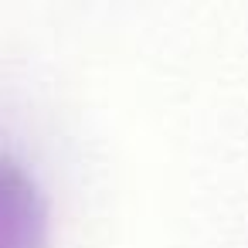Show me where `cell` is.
<instances>
[{
  "label": "cell",
  "mask_w": 248,
  "mask_h": 248,
  "mask_svg": "<svg viewBox=\"0 0 248 248\" xmlns=\"http://www.w3.org/2000/svg\"><path fill=\"white\" fill-rule=\"evenodd\" d=\"M0 248H48V204L21 163L0 156Z\"/></svg>",
  "instance_id": "1"
}]
</instances>
